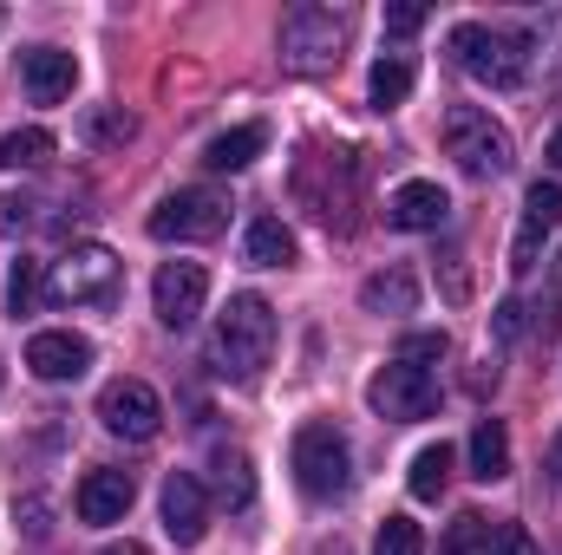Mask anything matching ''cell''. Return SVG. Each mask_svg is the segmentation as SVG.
<instances>
[{
  "instance_id": "6da1fadb",
  "label": "cell",
  "mask_w": 562,
  "mask_h": 555,
  "mask_svg": "<svg viewBox=\"0 0 562 555\" xmlns=\"http://www.w3.org/2000/svg\"><path fill=\"white\" fill-rule=\"evenodd\" d=\"M294 196L314 209L321 229L347 236L353 229V209H360V150H301Z\"/></svg>"
},
{
  "instance_id": "7a4b0ae2",
  "label": "cell",
  "mask_w": 562,
  "mask_h": 555,
  "mask_svg": "<svg viewBox=\"0 0 562 555\" xmlns=\"http://www.w3.org/2000/svg\"><path fill=\"white\" fill-rule=\"evenodd\" d=\"M269 353H276V307L262 294H229V307L216 314V366L249 386L262 380Z\"/></svg>"
},
{
  "instance_id": "3957f363",
  "label": "cell",
  "mask_w": 562,
  "mask_h": 555,
  "mask_svg": "<svg viewBox=\"0 0 562 555\" xmlns=\"http://www.w3.org/2000/svg\"><path fill=\"white\" fill-rule=\"evenodd\" d=\"M451 53H458V66H464L477 86H491V92H517V86L530 79V33L464 20V26H451Z\"/></svg>"
},
{
  "instance_id": "277c9868",
  "label": "cell",
  "mask_w": 562,
  "mask_h": 555,
  "mask_svg": "<svg viewBox=\"0 0 562 555\" xmlns=\"http://www.w3.org/2000/svg\"><path fill=\"white\" fill-rule=\"evenodd\" d=\"M46 301L53 307H112L119 301V256L105 242H72L53 269H46Z\"/></svg>"
},
{
  "instance_id": "5b68a950",
  "label": "cell",
  "mask_w": 562,
  "mask_h": 555,
  "mask_svg": "<svg viewBox=\"0 0 562 555\" xmlns=\"http://www.w3.org/2000/svg\"><path fill=\"white\" fill-rule=\"evenodd\" d=\"M347 33H353V13H347V7L301 0V7H288V20H281V59H288L294 72H327V66L340 59Z\"/></svg>"
},
{
  "instance_id": "8992f818",
  "label": "cell",
  "mask_w": 562,
  "mask_h": 555,
  "mask_svg": "<svg viewBox=\"0 0 562 555\" xmlns=\"http://www.w3.org/2000/svg\"><path fill=\"white\" fill-rule=\"evenodd\" d=\"M288 464H294V484H301L314 503H334V497L353 490V451H347V438H340L334 424H301Z\"/></svg>"
},
{
  "instance_id": "52a82bcc",
  "label": "cell",
  "mask_w": 562,
  "mask_h": 555,
  "mask_svg": "<svg viewBox=\"0 0 562 555\" xmlns=\"http://www.w3.org/2000/svg\"><path fill=\"white\" fill-rule=\"evenodd\" d=\"M445 157L464 177H504L510 170V132L484 105H451L445 112Z\"/></svg>"
},
{
  "instance_id": "ba28073f",
  "label": "cell",
  "mask_w": 562,
  "mask_h": 555,
  "mask_svg": "<svg viewBox=\"0 0 562 555\" xmlns=\"http://www.w3.org/2000/svg\"><path fill=\"white\" fill-rule=\"evenodd\" d=\"M367 406L380 418H393V424H413L438 406V373L425 366V360H406V353H393L373 380H367Z\"/></svg>"
},
{
  "instance_id": "9c48e42d",
  "label": "cell",
  "mask_w": 562,
  "mask_h": 555,
  "mask_svg": "<svg viewBox=\"0 0 562 555\" xmlns=\"http://www.w3.org/2000/svg\"><path fill=\"white\" fill-rule=\"evenodd\" d=\"M144 229H150V242H210V236L229 229V196H216V190H177V196H164L150 209Z\"/></svg>"
},
{
  "instance_id": "30bf717a",
  "label": "cell",
  "mask_w": 562,
  "mask_h": 555,
  "mask_svg": "<svg viewBox=\"0 0 562 555\" xmlns=\"http://www.w3.org/2000/svg\"><path fill=\"white\" fill-rule=\"evenodd\" d=\"M203 301H210V269H203V262H164L157 281H150V314H157L170 333L196 327V320H203Z\"/></svg>"
},
{
  "instance_id": "8fae6325",
  "label": "cell",
  "mask_w": 562,
  "mask_h": 555,
  "mask_svg": "<svg viewBox=\"0 0 562 555\" xmlns=\"http://www.w3.org/2000/svg\"><path fill=\"white\" fill-rule=\"evenodd\" d=\"M99 424H105L112 438H125V444H150L157 424H164V399H157L144 380H112V386L99 393Z\"/></svg>"
},
{
  "instance_id": "7c38bea8",
  "label": "cell",
  "mask_w": 562,
  "mask_h": 555,
  "mask_svg": "<svg viewBox=\"0 0 562 555\" xmlns=\"http://www.w3.org/2000/svg\"><path fill=\"white\" fill-rule=\"evenodd\" d=\"M157 503H164V536H170L177 550H196V543L210 536V490H203L190 471H170Z\"/></svg>"
},
{
  "instance_id": "4fadbf2b",
  "label": "cell",
  "mask_w": 562,
  "mask_h": 555,
  "mask_svg": "<svg viewBox=\"0 0 562 555\" xmlns=\"http://www.w3.org/2000/svg\"><path fill=\"white\" fill-rule=\"evenodd\" d=\"M132 497H138V477H132V471H112V464H99V471H86V477H79V497H72V510H79V523L105 530V523H119V517L132 510Z\"/></svg>"
},
{
  "instance_id": "5bb4252c",
  "label": "cell",
  "mask_w": 562,
  "mask_h": 555,
  "mask_svg": "<svg viewBox=\"0 0 562 555\" xmlns=\"http://www.w3.org/2000/svg\"><path fill=\"white\" fill-rule=\"evenodd\" d=\"M92 366V340L86 333H33L26 340V373L59 386V380H79Z\"/></svg>"
},
{
  "instance_id": "9a60e30c",
  "label": "cell",
  "mask_w": 562,
  "mask_h": 555,
  "mask_svg": "<svg viewBox=\"0 0 562 555\" xmlns=\"http://www.w3.org/2000/svg\"><path fill=\"white\" fill-rule=\"evenodd\" d=\"M72 79H79V59H72L66 46H33V53L20 59V86H26L33 105H59V99H72Z\"/></svg>"
},
{
  "instance_id": "2e32d148",
  "label": "cell",
  "mask_w": 562,
  "mask_h": 555,
  "mask_svg": "<svg viewBox=\"0 0 562 555\" xmlns=\"http://www.w3.org/2000/svg\"><path fill=\"white\" fill-rule=\"evenodd\" d=\"M445 216H451V196H445L438 183H425V177L400 183V190H393V203H386V223H393V229H406V236L438 229Z\"/></svg>"
},
{
  "instance_id": "e0dca14e",
  "label": "cell",
  "mask_w": 562,
  "mask_h": 555,
  "mask_svg": "<svg viewBox=\"0 0 562 555\" xmlns=\"http://www.w3.org/2000/svg\"><path fill=\"white\" fill-rule=\"evenodd\" d=\"M262 150H269V125H229L203 144V163L210 170H249Z\"/></svg>"
},
{
  "instance_id": "ac0fdd59",
  "label": "cell",
  "mask_w": 562,
  "mask_h": 555,
  "mask_svg": "<svg viewBox=\"0 0 562 555\" xmlns=\"http://www.w3.org/2000/svg\"><path fill=\"white\" fill-rule=\"evenodd\" d=\"M471 477L477 484L510 477V431H504V418H477V431H471Z\"/></svg>"
},
{
  "instance_id": "d6986e66",
  "label": "cell",
  "mask_w": 562,
  "mask_h": 555,
  "mask_svg": "<svg viewBox=\"0 0 562 555\" xmlns=\"http://www.w3.org/2000/svg\"><path fill=\"white\" fill-rule=\"evenodd\" d=\"M243 262H249V269H288V262H294V236H288L281 216H256V223H249Z\"/></svg>"
},
{
  "instance_id": "ffe728a7",
  "label": "cell",
  "mask_w": 562,
  "mask_h": 555,
  "mask_svg": "<svg viewBox=\"0 0 562 555\" xmlns=\"http://www.w3.org/2000/svg\"><path fill=\"white\" fill-rule=\"evenodd\" d=\"M360 307H367V314H413V307H419V281L406 275V269L367 275L360 281Z\"/></svg>"
},
{
  "instance_id": "44dd1931",
  "label": "cell",
  "mask_w": 562,
  "mask_h": 555,
  "mask_svg": "<svg viewBox=\"0 0 562 555\" xmlns=\"http://www.w3.org/2000/svg\"><path fill=\"white\" fill-rule=\"evenodd\" d=\"M216 497L229 503V510H249L256 503V471H249V457L243 451H216Z\"/></svg>"
},
{
  "instance_id": "7402d4cb",
  "label": "cell",
  "mask_w": 562,
  "mask_h": 555,
  "mask_svg": "<svg viewBox=\"0 0 562 555\" xmlns=\"http://www.w3.org/2000/svg\"><path fill=\"white\" fill-rule=\"evenodd\" d=\"M367 92H373V105H380V112H393V105H406V99H413V59H400V53H386V59L373 66V79H367Z\"/></svg>"
},
{
  "instance_id": "603a6c76",
  "label": "cell",
  "mask_w": 562,
  "mask_h": 555,
  "mask_svg": "<svg viewBox=\"0 0 562 555\" xmlns=\"http://www.w3.org/2000/svg\"><path fill=\"white\" fill-rule=\"evenodd\" d=\"M445 477H451V444H425L419 457H413V471H406V490H413L419 503H438Z\"/></svg>"
},
{
  "instance_id": "cb8c5ba5",
  "label": "cell",
  "mask_w": 562,
  "mask_h": 555,
  "mask_svg": "<svg viewBox=\"0 0 562 555\" xmlns=\"http://www.w3.org/2000/svg\"><path fill=\"white\" fill-rule=\"evenodd\" d=\"M438 555H497V523H484L477 510H464V517L445 530Z\"/></svg>"
},
{
  "instance_id": "d4e9b609",
  "label": "cell",
  "mask_w": 562,
  "mask_h": 555,
  "mask_svg": "<svg viewBox=\"0 0 562 555\" xmlns=\"http://www.w3.org/2000/svg\"><path fill=\"white\" fill-rule=\"evenodd\" d=\"M46 157H53V132H40V125L0 138V170H40Z\"/></svg>"
},
{
  "instance_id": "484cf974",
  "label": "cell",
  "mask_w": 562,
  "mask_h": 555,
  "mask_svg": "<svg viewBox=\"0 0 562 555\" xmlns=\"http://www.w3.org/2000/svg\"><path fill=\"white\" fill-rule=\"evenodd\" d=\"M373 555H425V530L413 517H386L373 536Z\"/></svg>"
},
{
  "instance_id": "4316f807",
  "label": "cell",
  "mask_w": 562,
  "mask_h": 555,
  "mask_svg": "<svg viewBox=\"0 0 562 555\" xmlns=\"http://www.w3.org/2000/svg\"><path fill=\"white\" fill-rule=\"evenodd\" d=\"M40 262H13V275H7V307H13V320H20V314H33V301H40V294H46V287H40Z\"/></svg>"
},
{
  "instance_id": "83f0119b",
  "label": "cell",
  "mask_w": 562,
  "mask_h": 555,
  "mask_svg": "<svg viewBox=\"0 0 562 555\" xmlns=\"http://www.w3.org/2000/svg\"><path fill=\"white\" fill-rule=\"evenodd\" d=\"M524 216H537L543 229H562V183H530V196H524Z\"/></svg>"
},
{
  "instance_id": "f1b7e54d",
  "label": "cell",
  "mask_w": 562,
  "mask_h": 555,
  "mask_svg": "<svg viewBox=\"0 0 562 555\" xmlns=\"http://www.w3.org/2000/svg\"><path fill=\"white\" fill-rule=\"evenodd\" d=\"M497 555H543L524 523H497Z\"/></svg>"
},
{
  "instance_id": "f546056e",
  "label": "cell",
  "mask_w": 562,
  "mask_h": 555,
  "mask_svg": "<svg viewBox=\"0 0 562 555\" xmlns=\"http://www.w3.org/2000/svg\"><path fill=\"white\" fill-rule=\"evenodd\" d=\"M132 132H138V125H132L125 112H92V138L99 144H119V138H132Z\"/></svg>"
},
{
  "instance_id": "4dcf8cb0",
  "label": "cell",
  "mask_w": 562,
  "mask_h": 555,
  "mask_svg": "<svg viewBox=\"0 0 562 555\" xmlns=\"http://www.w3.org/2000/svg\"><path fill=\"white\" fill-rule=\"evenodd\" d=\"M419 26H425V7H413V0L386 7V33H400V39H406V33H419Z\"/></svg>"
},
{
  "instance_id": "1f68e13d",
  "label": "cell",
  "mask_w": 562,
  "mask_h": 555,
  "mask_svg": "<svg viewBox=\"0 0 562 555\" xmlns=\"http://www.w3.org/2000/svg\"><path fill=\"white\" fill-rule=\"evenodd\" d=\"M400 353H406V360H445V333H406Z\"/></svg>"
},
{
  "instance_id": "d6a6232c",
  "label": "cell",
  "mask_w": 562,
  "mask_h": 555,
  "mask_svg": "<svg viewBox=\"0 0 562 555\" xmlns=\"http://www.w3.org/2000/svg\"><path fill=\"white\" fill-rule=\"evenodd\" d=\"M517 327H524V301H504V307H497V333H504V340H510V333H517Z\"/></svg>"
},
{
  "instance_id": "836d02e7",
  "label": "cell",
  "mask_w": 562,
  "mask_h": 555,
  "mask_svg": "<svg viewBox=\"0 0 562 555\" xmlns=\"http://www.w3.org/2000/svg\"><path fill=\"white\" fill-rule=\"evenodd\" d=\"M543 320H562V256H557V294H550V314Z\"/></svg>"
},
{
  "instance_id": "e575fe53",
  "label": "cell",
  "mask_w": 562,
  "mask_h": 555,
  "mask_svg": "<svg viewBox=\"0 0 562 555\" xmlns=\"http://www.w3.org/2000/svg\"><path fill=\"white\" fill-rule=\"evenodd\" d=\"M550 471H557V484H562V431L550 438Z\"/></svg>"
},
{
  "instance_id": "d590c367",
  "label": "cell",
  "mask_w": 562,
  "mask_h": 555,
  "mask_svg": "<svg viewBox=\"0 0 562 555\" xmlns=\"http://www.w3.org/2000/svg\"><path fill=\"white\" fill-rule=\"evenodd\" d=\"M543 157H550V170H562V125H557V138H550V150H543Z\"/></svg>"
},
{
  "instance_id": "8d00e7d4",
  "label": "cell",
  "mask_w": 562,
  "mask_h": 555,
  "mask_svg": "<svg viewBox=\"0 0 562 555\" xmlns=\"http://www.w3.org/2000/svg\"><path fill=\"white\" fill-rule=\"evenodd\" d=\"M99 555H150L144 543H112V550H99Z\"/></svg>"
},
{
  "instance_id": "74e56055",
  "label": "cell",
  "mask_w": 562,
  "mask_h": 555,
  "mask_svg": "<svg viewBox=\"0 0 562 555\" xmlns=\"http://www.w3.org/2000/svg\"><path fill=\"white\" fill-rule=\"evenodd\" d=\"M334 555H340V550H334Z\"/></svg>"
}]
</instances>
